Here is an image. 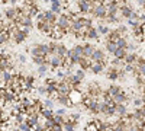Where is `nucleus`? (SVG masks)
Returning <instances> with one entry per match:
<instances>
[{
  "label": "nucleus",
  "mask_w": 145,
  "mask_h": 131,
  "mask_svg": "<svg viewBox=\"0 0 145 131\" xmlns=\"http://www.w3.org/2000/svg\"><path fill=\"white\" fill-rule=\"evenodd\" d=\"M68 98H70V101L74 103V105H78V103H81V99H83V95L80 93V90L78 89H71L70 90V93H68Z\"/></svg>",
  "instance_id": "nucleus-5"
},
{
  "label": "nucleus",
  "mask_w": 145,
  "mask_h": 131,
  "mask_svg": "<svg viewBox=\"0 0 145 131\" xmlns=\"http://www.w3.org/2000/svg\"><path fill=\"white\" fill-rule=\"evenodd\" d=\"M120 35H122V34L119 32V29H118V28H116V29H113V31H109V34L106 35V41H116V39L120 37Z\"/></svg>",
  "instance_id": "nucleus-15"
},
{
  "label": "nucleus",
  "mask_w": 145,
  "mask_h": 131,
  "mask_svg": "<svg viewBox=\"0 0 145 131\" xmlns=\"http://www.w3.org/2000/svg\"><path fill=\"white\" fill-rule=\"evenodd\" d=\"M90 71H91L93 74H102L103 71H105V66L102 63H91Z\"/></svg>",
  "instance_id": "nucleus-14"
},
{
  "label": "nucleus",
  "mask_w": 145,
  "mask_h": 131,
  "mask_svg": "<svg viewBox=\"0 0 145 131\" xmlns=\"http://www.w3.org/2000/svg\"><path fill=\"white\" fill-rule=\"evenodd\" d=\"M93 51H94V47L91 44H84L83 45V55L84 57H91Z\"/></svg>",
  "instance_id": "nucleus-19"
},
{
  "label": "nucleus",
  "mask_w": 145,
  "mask_h": 131,
  "mask_svg": "<svg viewBox=\"0 0 145 131\" xmlns=\"http://www.w3.org/2000/svg\"><path fill=\"white\" fill-rule=\"evenodd\" d=\"M107 90H109V93H110L112 96H113V95H116L118 92H120V90H122V88H120L119 85H110V86L107 88Z\"/></svg>",
  "instance_id": "nucleus-28"
},
{
  "label": "nucleus",
  "mask_w": 145,
  "mask_h": 131,
  "mask_svg": "<svg viewBox=\"0 0 145 131\" xmlns=\"http://www.w3.org/2000/svg\"><path fill=\"white\" fill-rule=\"evenodd\" d=\"M135 48H137V45H135V44H129V42H128L126 51H135Z\"/></svg>",
  "instance_id": "nucleus-44"
},
{
  "label": "nucleus",
  "mask_w": 145,
  "mask_h": 131,
  "mask_svg": "<svg viewBox=\"0 0 145 131\" xmlns=\"http://www.w3.org/2000/svg\"><path fill=\"white\" fill-rule=\"evenodd\" d=\"M57 102H58V103H61V105H67L68 108H72V106H74V103H72V102L70 101L68 95H58Z\"/></svg>",
  "instance_id": "nucleus-13"
},
{
  "label": "nucleus",
  "mask_w": 145,
  "mask_h": 131,
  "mask_svg": "<svg viewBox=\"0 0 145 131\" xmlns=\"http://www.w3.org/2000/svg\"><path fill=\"white\" fill-rule=\"evenodd\" d=\"M126 48H119V47H118V48H116V51L113 53V57H116V58H120V60H123V58H125V55H126Z\"/></svg>",
  "instance_id": "nucleus-24"
},
{
  "label": "nucleus",
  "mask_w": 145,
  "mask_h": 131,
  "mask_svg": "<svg viewBox=\"0 0 145 131\" xmlns=\"http://www.w3.org/2000/svg\"><path fill=\"white\" fill-rule=\"evenodd\" d=\"M86 70H83V68H78V70H76V73H74V76L76 77H78L80 80H84V77H86V73H84Z\"/></svg>",
  "instance_id": "nucleus-32"
},
{
  "label": "nucleus",
  "mask_w": 145,
  "mask_h": 131,
  "mask_svg": "<svg viewBox=\"0 0 145 131\" xmlns=\"http://www.w3.org/2000/svg\"><path fill=\"white\" fill-rule=\"evenodd\" d=\"M38 93H39V95H46V93H48V90H46V85L39 86V88H38Z\"/></svg>",
  "instance_id": "nucleus-41"
},
{
  "label": "nucleus",
  "mask_w": 145,
  "mask_h": 131,
  "mask_svg": "<svg viewBox=\"0 0 145 131\" xmlns=\"http://www.w3.org/2000/svg\"><path fill=\"white\" fill-rule=\"evenodd\" d=\"M86 130H97V124H96V121H91L86 125Z\"/></svg>",
  "instance_id": "nucleus-40"
},
{
  "label": "nucleus",
  "mask_w": 145,
  "mask_h": 131,
  "mask_svg": "<svg viewBox=\"0 0 145 131\" xmlns=\"http://www.w3.org/2000/svg\"><path fill=\"white\" fill-rule=\"evenodd\" d=\"M119 12H120V15H122V18L129 19V18H132V13H134V9H132V6H131V5L123 3V5H120V6H119Z\"/></svg>",
  "instance_id": "nucleus-6"
},
{
  "label": "nucleus",
  "mask_w": 145,
  "mask_h": 131,
  "mask_svg": "<svg viewBox=\"0 0 145 131\" xmlns=\"http://www.w3.org/2000/svg\"><path fill=\"white\" fill-rule=\"evenodd\" d=\"M116 48H118L116 41H106V51H107L109 54L113 55V53L116 51Z\"/></svg>",
  "instance_id": "nucleus-20"
},
{
  "label": "nucleus",
  "mask_w": 145,
  "mask_h": 131,
  "mask_svg": "<svg viewBox=\"0 0 145 131\" xmlns=\"http://www.w3.org/2000/svg\"><path fill=\"white\" fill-rule=\"evenodd\" d=\"M116 45L119 47V48H126V47H128V41H126V38L120 35V37L116 39Z\"/></svg>",
  "instance_id": "nucleus-26"
},
{
  "label": "nucleus",
  "mask_w": 145,
  "mask_h": 131,
  "mask_svg": "<svg viewBox=\"0 0 145 131\" xmlns=\"http://www.w3.org/2000/svg\"><path fill=\"white\" fill-rule=\"evenodd\" d=\"M76 127H77V124L71 122V121H65V122L63 124V130H67V131H71V130H74Z\"/></svg>",
  "instance_id": "nucleus-30"
},
{
  "label": "nucleus",
  "mask_w": 145,
  "mask_h": 131,
  "mask_svg": "<svg viewBox=\"0 0 145 131\" xmlns=\"http://www.w3.org/2000/svg\"><path fill=\"white\" fill-rule=\"evenodd\" d=\"M106 16H107V6H106L105 3H100V5L96 6L94 13H93V18L99 19V20H105Z\"/></svg>",
  "instance_id": "nucleus-2"
},
{
  "label": "nucleus",
  "mask_w": 145,
  "mask_h": 131,
  "mask_svg": "<svg viewBox=\"0 0 145 131\" xmlns=\"http://www.w3.org/2000/svg\"><path fill=\"white\" fill-rule=\"evenodd\" d=\"M72 51H74L77 55H83V45H74L72 47Z\"/></svg>",
  "instance_id": "nucleus-37"
},
{
  "label": "nucleus",
  "mask_w": 145,
  "mask_h": 131,
  "mask_svg": "<svg viewBox=\"0 0 145 131\" xmlns=\"http://www.w3.org/2000/svg\"><path fill=\"white\" fill-rule=\"evenodd\" d=\"M142 93H144V96H145V85H144V88H142Z\"/></svg>",
  "instance_id": "nucleus-50"
},
{
  "label": "nucleus",
  "mask_w": 145,
  "mask_h": 131,
  "mask_svg": "<svg viewBox=\"0 0 145 131\" xmlns=\"http://www.w3.org/2000/svg\"><path fill=\"white\" fill-rule=\"evenodd\" d=\"M107 23H119V18L116 15H107L106 19H105Z\"/></svg>",
  "instance_id": "nucleus-31"
},
{
  "label": "nucleus",
  "mask_w": 145,
  "mask_h": 131,
  "mask_svg": "<svg viewBox=\"0 0 145 131\" xmlns=\"http://www.w3.org/2000/svg\"><path fill=\"white\" fill-rule=\"evenodd\" d=\"M54 103H55V102H54V99H52V98H48V99H45V101H44V106H45V108H51V109H52Z\"/></svg>",
  "instance_id": "nucleus-35"
},
{
  "label": "nucleus",
  "mask_w": 145,
  "mask_h": 131,
  "mask_svg": "<svg viewBox=\"0 0 145 131\" xmlns=\"http://www.w3.org/2000/svg\"><path fill=\"white\" fill-rule=\"evenodd\" d=\"M86 37H87L89 39H97V37H99L97 28H93V26L87 28V31H86Z\"/></svg>",
  "instance_id": "nucleus-16"
},
{
  "label": "nucleus",
  "mask_w": 145,
  "mask_h": 131,
  "mask_svg": "<svg viewBox=\"0 0 145 131\" xmlns=\"http://www.w3.org/2000/svg\"><path fill=\"white\" fill-rule=\"evenodd\" d=\"M41 117L45 118V120H50V118H54V112H52L51 108H44L41 111Z\"/></svg>",
  "instance_id": "nucleus-25"
},
{
  "label": "nucleus",
  "mask_w": 145,
  "mask_h": 131,
  "mask_svg": "<svg viewBox=\"0 0 145 131\" xmlns=\"http://www.w3.org/2000/svg\"><path fill=\"white\" fill-rule=\"evenodd\" d=\"M71 89L72 88L65 82V79H61V82H58V85H57V90L59 95H68Z\"/></svg>",
  "instance_id": "nucleus-7"
},
{
  "label": "nucleus",
  "mask_w": 145,
  "mask_h": 131,
  "mask_svg": "<svg viewBox=\"0 0 145 131\" xmlns=\"http://www.w3.org/2000/svg\"><path fill=\"white\" fill-rule=\"evenodd\" d=\"M77 7L81 13H89L90 10V0H77Z\"/></svg>",
  "instance_id": "nucleus-9"
},
{
  "label": "nucleus",
  "mask_w": 145,
  "mask_h": 131,
  "mask_svg": "<svg viewBox=\"0 0 145 131\" xmlns=\"http://www.w3.org/2000/svg\"><path fill=\"white\" fill-rule=\"evenodd\" d=\"M57 45H58L57 41H52V42L48 44V47H50V54H55L57 53Z\"/></svg>",
  "instance_id": "nucleus-33"
},
{
  "label": "nucleus",
  "mask_w": 145,
  "mask_h": 131,
  "mask_svg": "<svg viewBox=\"0 0 145 131\" xmlns=\"http://www.w3.org/2000/svg\"><path fill=\"white\" fill-rule=\"evenodd\" d=\"M97 32L102 34V35H107V34H109V28H107L106 25H99V26H97Z\"/></svg>",
  "instance_id": "nucleus-34"
},
{
  "label": "nucleus",
  "mask_w": 145,
  "mask_h": 131,
  "mask_svg": "<svg viewBox=\"0 0 145 131\" xmlns=\"http://www.w3.org/2000/svg\"><path fill=\"white\" fill-rule=\"evenodd\" d=\"M118 29H119V32L122 34V35H125V34H126V31H128L125 25H119V26H118Z\"/></svg>",
  "instance_id": "nucleus-43"
},
{
  "label": "nucleus",
  "mask_w": 145,
  "mask_h": 131,
  "mask_svg": "<svg viewBox=\"0 0 145 131\" xmlns=\"http://www.w3.org/2000/svg\"><path fill=\"white\" fill-rule=\"evenodd\" d=\"M90 114H93V115H99L100 114V102H99V99H94L93 102H91V105L89 106V109H87Z\"/></svg>",
  "instance_id": "nucleus-12"
},
{
  "label": "nucleus",
  "mask_w": 145,
  "mask_h": 131,
  "mask_svg": "<svg viewBox=\"0 0 145 131\" xmlns=\"http://www.w3.org/2000/svg\"><path fill=\"white\" fill-rule=\"evenodd\" d=\"M57 114H59V115H65V109H64V108L58 109V111H57Z\"/></svg>",
  "instance_id": "nucleus-47"
},
{
  "label": "nucleus",
  "mask_w": 145,
  "mask_h": 131,
  "mask_svg": "<svg viewBox=\"0 0 145 131\" xmlns=\"http://www.w3.org/2000/svg\"><path fill=\"white\" fill-rule=\"evenodd\" d=\"M109 2H110V0H102V3H105V5H107Z\"/></svg>",
  "instance_id": "nucleus-49"
},
{
  "label": "nucleus",
  "mask_w": 145,
  "mask_h": 131,
  "mask_svg": "<svg viewBox=\"0 0 145 131\" xmlns=\"http://www.w3.org/2000/svg\"><path fill=\"white\" fill-rule=\"evenodd\" d=\"M91 63H93V61L90 60V57L81 55V57H80V61H78V66H80V68H83V70H90Z\"/></svg>",
  "instance_id": "nucleus-11"
},
{
  "label": "nucleus",
  "mask_w": 145,
  "mask_h": 131,
  "mask_svg": "<svg viewBox=\"0 0 145 131\" xmlns=\"http://www.w3.org/2000/svg\"><path fill=\"white\" fill-rule=\"evenodd\" d=\"M137 71H138V74L145 76V63H144V64H139V66L137 67Z\"/></svg>",
  "instance_id": "nucleus-39"
},
{
  "label": "nucleus",
  "mask_w": 145,
  "mask_h": 131,
  "mask_svg": "<svg viewBox=\"0 0 145 131\" xmlns=\"http://www.w3.org/2000/svg\"><path fill=\"white\" fill-rule=\"evenodd\" d=\"M91 25H93L91 18H86V20H84V26H86V28H90Z\"/></svg>",
  "instance_id": "nucleus-42"
},
{
  "label": "nucleus",
  "mask_w": 145,
  "mask_h": 131,
  "mask_svg": "<svg viewBox=\"0 0 145 131\" xmlns=\"http://www.w3.org/2000/svg\"><path fill=\"white\" fill-rule=\"evenodd\" d=\"M3 15H5V18H6L7 20H16V18H18V10H16V7H9V9H6V10L3 12Z\"/></svg>",
  "instance_id": "nucleus-10"
},
{
  "label": "nucleus",
  "mask_w": 145,
  "mask_h": 131,
  "mask_svg": "<svg viewBox=\"0 0 145 131\" xmlns=\"http://www.w3.org/2000/svg\"><path fill=\"white\" fill-rule=\"evenodd\" d=\"M54 118H50V120H45V124H44V128L45 130H54Z\"/></svg>",
  "instance_id": "nucleus-29"
},
{
  "label": "nucleus",
  "mask_w": 145,
  "mask_h": 131,
  "mask_svg": "<svg viewBox=\"0 0 145 131\" xmlns=\"http://www.w3.org/2000/svg\"><path fill=\"white\" fill-rule=\"evenodd\" d=\"M102 88H100V85L97 82H91V83H89L87 85V88H86V93L87 95H90L91 98H94V99H99V96H102Z\"/></svg>",
  "instance_id": "nucleus-1"
},
{
  "label": "nucleus",
  "mask_w": 145,
  "mask_h": 131,
  "mask_svg": "<svg viewBox=\"0 0 145 131\" xmlns=\"http://www.w3.org/2000/svg\"><path fill=\"white\" fill-rule=\"evenodd\" d=\"M137 58H138V55H137L134 51H129V53H126V55H125V58H123V61H125V63H135Z\"/></svg>",
  "instance_id": "nucleus-21"
},
{
  "label": "nucleus",
  "mask_w": 145,
  "mask_h": 131,
  "mask_svg": "<svg viewBox=\"0 0 145 131\" xmlns=\"http://www.w3.org/2000/svg\"><path fill=\"white\" fill-rule=\"evenodd\" d=\"M142 99H144V105H145V96H144V98H142Z\"/></svg>",
  "instance_id": "nucleus-51"
},
{
  "label": "nucleus",
  "mask_w": 145,
  "mask_h": 131,
  "mask_svg": "<svg viewBox=\"0 0 145 131\" xmlns=\"http://www.w3.org/2000/svg\"><path fill=\"white\" fill-rule=\"evenodd\" d=\"M18 61H19V63H25V61H26L25 55H23V54H19V55H18Z\"/></svg>",
  "instance_id": "nucleus-45"
},
{
  "label": "nucleus",
  "mask_w": 145,
  "mask_h": 131,
  "mask_svg": "<svg viewBox=\"0 0 145 131\" xmlns=\"http://www.w3.org/2000/svg\"><path fill=\"white\" fill-rule=\"evenodd\" d=\"M128 114L126 103H116V115L118 117H125Z\"/></svg>",
  "instance_id": "nucleus-17"
},
{
  "label": "nucleus",
  "mask_w": 145,
  "mask_h": 131,
  "mask_svg": "<svg viewBox=\"0 0 145 131\" xmlns=\"http://www.w3.org/2000/svg\"><path fill=\"white\" fill-rule=\"evenodd\" d=\"M33 128H35V130H39V131H41V130H45V128H44V124H39V122L36 124Z\"/></svg>",
  "instance_id": "nucleus-46"
},
{
  "label": "nucleus",
  "mask_w": 145,
  "mask_h": 131,
  "mask_svg": "<svg viewBox=\"0 0 145 131\" xmlns=\"http://www.w3.org/2000/svg\"><path fill=\"white\" fill-rule=\"evenodd\" d=\"M44 13H45V20L51 22V23H57L58 16H57V13H54L51 9H50V10H46V12H44Z\"/></svg>",
  "instance_id": "nucleus-18"
},
{
  "label": "nucleus",
  "mask_w": 145,
  "mask_h": 131,
  "mask_svg": "<svg viewBox=\"0 0 145 131\" xmlns=\"http://www.w3.org/2000/svg\"><path fill=\"white\" fill-rule=\"evenodd\" d=\"M137 2H138V5H139V6L145 7V0H137Z\"/></svg>",
  "instance_id": "nucleus-48"
},
{
  "label": "nucleus",
  "mask_w": 145,
  "mask_h": 131,
  "mask_svg": "<svg viewBox=\"0 0 145 131\" xmlns=\"http://www.w3.org/2000/svg\"><path fill=\"white\" fill-rule=\"evenodd\" d=\"M48 67H50V64H48V63H44V64H39V66H38V74H39L41 77H45V76H46Z\"/></svg>",
  "instance_id": "nucleus-22"
},
{
  "label": "nucleus",
  "mask_w": 145,
  "mask_h": 131,
  "mask_svg": "<svg viewBox=\"0 0 145 131\" xmlns=\"http://www.w3.org/2000/svg\"><path fill=\"white\" fill-rule=\"evenodd\" d=\"M105 58H106V54H105L103 50L94 48V51H93V54H91V57H90V60H91L93 63H102Z\"/></svg>",
  "instance_id": "nucleus-4"
},
{
  "label": "nucleus",
  "mask_w": 145,
  "mask_h": 131,
  "mask_svg": "<svg viewBox=\"0 0 145 131\" xmlns=\"http://www.w3.org/2000/svg\"><path fill=\"white\" fill-rule=\"evenodd\" d=\"M113 101H115V103H128L129 102V98H128V95H126V92L122 89L120 92H118L116 95H113Z\"/></svg>",
  "instance_id": "nucleus-8"
},
{
  "label": "nucleus",
  "mask_w": 145,
  "mask_h": 131,
  "mask_svg": "<svg viewBox=\"0 0 145 131\" xmlns=\"http://www.w3.org/2000/svg\"><path fill=\"white\" fill-rule=\"evenodd\" d=\"M67 51H68L67 47H65L64 44H59V42H58V45H57V53H55V54H58L59 57H65Z\"/></svg>",
  "instance_id": "nucleus-23"
},
{
  "label": "nucleus",
  "mask_w": 145,
  "mask_h": 131,
  "mask_svg": "<svg viewBox=\"0 0 145 131\" xmlns=\"http://www.w3.org/2000/svg\"><path fill=\"white\" fill-rule=\"evenodd\" d=\"M132 103H134V106H142L144 105V99L142 98H134L132 99Z\"/></svg>",
  "instance_id": "nucleus-38"
},
{
  "label": "nucleus",
  "mask_w": 145,
  "mask_h": 131,
  "mask_svg": "<svg viewBox=\"0 0 145 131\" xmlns=\"http://www.w3.org/2000/svg\"><path fill=\"white\" fill-rule=\"evenodd\" d=\"M51 10L54 12V13H61V10H63V6L61 5H51Z\"/></svg>",
  "instance_id": "nucleus-36"
},
{
  "label": "nucleus",
  "mask_w": 145,
  "mask_h": 131,
  "mask_svg": "<svg viewBox=\"0 0 145 131\" xmlns=\"http://www.w3.org/2000/svg\"><path fill=\"white\" fill-rule=\"evenodd\" d=\"M119 68L120 67H115V66H109L106 70V77L109 80H119Z\"/></svg>",
  "instance_id": "nucleus-3"
},
{
  "label": "nucleus",
  "mask_w": 145,
  "mask_h": 131,
  "mask_svg": "<svg viewBox=\"0 0 145 131\" xmlns=\"http://www.w3.org/2000/svg\"><path fill=\"white\" fill-rule=\"evenodd\" d=\"M45 58L44 55H32V61L36 64V66H39V64H44L45 63Z\"/></svg>",
  "instance_id": "nucleus-27"
}]
</instances>
